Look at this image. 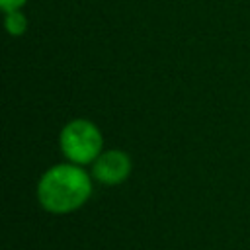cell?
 Segmentation results:
<instances>
[{"mask_svg": "<svg viewBox=\"0 0 250 250\" xmlns=\"http://www.w3.org/2000/svg\"><path fill=\"white\" fill-rule=\"evenodd\" d=\"M92 195V180L80 164H55L37 184V199L41 207L55 215L72 213Z\"/></svg>", "mask_w": 250, "mask_h": 250, "instance_id": "cell-1", "label": "cell"}, {"mask_svg": "<svg viewBox=\"0 0 250 250\" xmlns=\"http://www.w3.org/2000/svg\"><path fill=\"white\" fill-rule=\"evenodd\" d=\"M59 145L62 154L72 162V164H90L94 162L104 146V137L98 129L88 119H72L68 121L59 137Z\"/></svg>", "mask_w": 250, "mask_h": 250, "instance_id": "cell-2", "label": "cell"}, {"mask_svg": "<svg viewBox=\"0 0 250 250\" xmlns=\"http://www.w3.org/2000/svg\"><path fill=\"white\" fill-rule=\"evenodd\" d=\"M131 158L127 152L119 148H109L102 150L100 156L92 164V176L104 186H117L125 182L131 174Z\"/></svg>", "mask_w": 250, "mask_h": 250, "instance_id": "cell-3", "label": "cell"}, {"mask_svg": "<svg viewBox=\"0 0 250 250\" xmlns=\"http://www.w3.org/2000/svg\"><path fill=\"white\" fill-rule=\"evenodd\" d=\"M4 25H6V29H8L10 35L18 37V35L25 33V29H27V18L20 10H10V12H6Z\"/></svg>", "mask_w": 250, "mask_h": 250, "instance_id": "cell-4", "label": "cell"}, {"mask_svg": "<svg viewBox=\"0 0 250 250\" xmlns=\"http://www.w3.org/2000/svg\"><path fill=\"white\" fill-rule=\"evenodd\" d=\"M27 0H0V6L4 12H10V10H20Z\"/></svg>", "mask_w": 250, "mask_h": 250, "instance_id": "cell-5", "label": "cell"}]
</instances>
